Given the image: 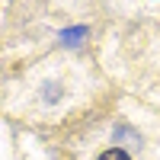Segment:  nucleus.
<instances>
[{"label": "nucleus", "instance_id": "obj_1", "mask_svg": "<svg viewBox=\"0 0 160 160\" xmlns=\"http://www.w3.org/2000/svg\"><path fill=\"white\" fill-rule=\"evenodd\" d=\"M99 160H131V157H128L122 148H109V151H102V154H99Z\"/></svg>", "mask_w": 160, "mask_h": 160}, {"label": "nucleus", "instance_id": "obj_2", "mask_svg": "<svg viewBox=\"0 0 160 160\" xmlns=\"http://www.w3.org/2000/svg\"><path fill=\"white\" fill-rule=\"evenodd\" d=\"M83 35H87L83 29H71V32H64L61 38H64V42H68V45H77V38H83Z\"/></svg>", "mask_w": 160, "mask_h": 160}]
</instances>
